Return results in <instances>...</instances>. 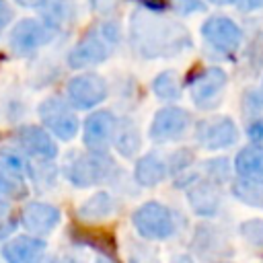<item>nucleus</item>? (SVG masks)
<instances>
[{
	"label": "nucleus",
	"instance_id": "nucleus-1",
	"mask_svg": "<svg viewBox=\"0 0 263 263\" xmlns=\"http://www.w3.org/2000/svg\"><path fill=\"white\" fill-rule=\"evenodd\" d=\"M129 45L146 60L173 58L191 47V35L179 21L138 8L129 16Z\"/></svg>",
	"mask_w": 263,
	"mask_h": 263
},
{
	"label": "nucleus",
	"instance_id": "nucleus-2",
	"mask_svg": "<svg viewBox=\"0 0 263 263\" xmlns=\"http://www.w3.org/2000/svg\"><path fill=\"white\" fill-rule=\"evenodd\" d=\"M119 25L113 21L101 23L99 27L90 29L82 39L68 53V66L74 70H84L90 66H99L113 53L115 45L119 43Z\"/></svg>",
	"mask_w": 263,
	"mask_h": 263
},
{
	"label": "nucleus",
	"instance_id": "nucleus-3",
	"mask_svg": "<svg viewBox=\"0 0 263 263\" xmlns=\"http://www.w3.org/2000/svg\"><path fill=\"white\" fill-rule=\"evenodd\" d=\"M64 177L70 185L78 189L97 187L101 183H107L115 175V162L107 152H72L64 162Z\"/></svg>",
	"mask_w": 263,
	"mask_h": 263
},
{
	"label": "nucleus",
	"instance_id": "nucleus-4",
	"mask_svg": "<svg viewBox=\"0 0 263 263\" xmlns=\"http://www.w3.org/2000/svg\"><path fill=\"white\" fill-rule=\"evenodd\" d=\"M132 226L138 236L148 242L168 240L177 232V214L160 201H144L132 214Z\"/></svg>",
	"mask_w": 263,
	"mask_h": 263
},
{
	"label": "nucleus",
	"instance_id": "nucleus-5",
	"mask_svg": "<svg viewBox=\"0 0 263 263\" xmlns=\"http://www.w3.org/2000/svg\"><path fill=\"white\" fill-rule=\"evenodd\" d=\"M37 115L43 123V129L62 142H70L78 136L80 121L72 105L62 97H47L39 103Z\"/></svg>",
	"mask_w": 263,
	"mask_h": 263
},
{
	"label": "nucleus",
	"instance_id": "nucleus-6",
	"mask_svg": "<svg viewBox=\"0 0 263 263\" xmlns=\"http://www.w3.org/2000/svg\"><path fill=\"white\" fill-rule=\"evenodd\" d=\"M66 95H68V103L72 105V109H95L97 105H101L103 101H107L109 97V84L101 74L95 72H82L76 74L68 86H66Z\"/></svg>",
	"mask_w": 263,
	"mask_h": 263
},
{
	"label": "nucleus",
	"instance_id": "nucleus-7",
	"mask_svg": "<svg viewBox=\"0 0 263 263\" xmlns=\"http://www.w3.org/2000/svg\"><path fill=\"white\" fill-rule=\"evenodd\" d=\"M228 76L222 68L218 66H210L205 70H201L191 82H189V92H191V101L197 109H214L220 105L224 88H226Z\"/></svg>",
	"mask_w": 263,
	"mask_h": 263
},
{
	"label": "nucleus",
	"instance_id": "nucleus-8",
	"mask_svg": "<svg viewBox=\"0 0 263 263\" xmlns=\"http://www.w3.org/2000/svg\"><path fill=\"white\" fill-rule=\"evenodd\" d=\"M53 37V31L47 29L41 18H21L12 29L8 37V47L14 55H31L39 47L47 45Z\"/></svg>",
	"mask_w": 263,
	"mask_h": 263
},
{
	"label": "nucleus",
	"instance_id": "nucleus-9",
	"mask_svg": "<svg viewBox=\"0 0 263 263\" xmlns=\"http://www.w3.org/2000/svg\"><path fill=\"white\" fill-rule=\"evenodd\" d=\"M62 222V212L47 201H27L21 208L18 224L25 228V234L45 238Z\"/></svg>",
	"mask_w": 263,
	"mask_h": 263
},
{
	"label": "nucleus",
	"instance_id": "nucleus-10",
	"mask_svg": "<svg viewBox=\"0 0 263 263\" xmlns=\"http://www.w3.org/2000/svg\"><path fill=\"white\" fill-rule=\"evenodd\" d=\"M191 125V115L181 107H162L154 113L148 136L154 144H166L175 142L185 136V132Z\"/></svg>",
	"mask_w": 263,
	"mask_h": 263
},
{
	"label": "nucleus",
	"instance_id": "nucleus-11",
	"mask_svg": "<svg viewBox=\"0 0 263 263\" xmlns=\"http://www.w3.org/2000/svg\"><path fill=\"white\" fill-rule=\"evenodd\" d=\"M195 140L205 150H222L238 140V129L230 117H205L195 125Z\"/></svg>",
	"mask_w": 263,
	"mask_h": 263
},
{
	"label": "nucleus",
	"instance_id": "nucleus-12",
	"mask_svg": "<svg viewBox=\"0 0 263 263\" xmlns=\"http://www.w3.org/2000/svg\"><path fill=\"white\" fill-rule=\"evenodd\" d=\"M201 35H203L205 43L212 49H216L218 53H232V51H236L238 45H240V39H242L240 27L232 18L222 16V14L205 18L203 25H201Z\"/></svg>",
	"mask_w": 263,
	"mask_h": 263
},
{
	"label": "nucleus",
	"instance_id": "nucleus-13",
	"mask_svg": "<svg viewBox=\"0 0 263 263\" xmlns=\"http://www.w3.org/2000/svg\"><path fill=\"white\" fill-rule=\"evenodd\" d=\"M117 117L111 111H95L84 119L82 125V144L86 150L92 152H107V148L113 144L115 127H117Z\"/></svg>",
	"mask_w": 263,
	"mask_h": 263
},
{
	"label": "nucleus",
	"instance_id": "nucleus-14",
	"mask_svg": "<svg viewBox=\"0 0 263 263\" xmlns=\"http://www.w3.org/2000/svg\"><path fill=\"white\" fill-rule=\"evenodd\" d=\"M16 148L29 160H53L58 156L55 138L41 125H23L16 129Z\"/></svg>",
	"mask_w": 263,
	"mask_h": 263
},
{
	"label": "nucleus",
	"instance_id": "nucleus-15",
	"mask_svg": "<svg viewBox=\"0 0 263 263\" xmlns=\"http://www.w3.org/2000/svg\"><path fill=\"white\" fill-rule=\"evenodd\" d=\"M0 255L4 263H39L47 255V240L31 234H14L2 242Z\"/></svg>",
	"mask_w": 263,
	"mask_h": 263
},
{
	"label": "nucleus",
	"instance_id": "nucleus-16",
	"mask_svg": "<svg viewBox=\"0 0 263 263\" xmlns=\"http://www.w3.org/2000/svg\"><path fill=\"white\" fill-rule=\"evenodd\" d=\"M187 201H189L191 210L197 216L212 218V216L218 214L220 203H222V197H220L218 185H214V183H210L205 179H199L191 187H187Z\"/></svg>",
	"mask_w": 263,
	"mask_h": 263
},
{
	"label": "nucleus",
	"instance_id": "nucleus-17",
	"mask_svg": "<svg viewBox=\"0 0 263 263\" xmlns=\"http://www.w3.org/2000/svg\"><path fill=\"white\" fill-rule=\"evenodd\" d=\"M191 251L199 257V259H214L218 255L230 253L232 249L228 247L224 234H220V230L212 224H199L193 232L191 238Z\"/></svg>",
	"mask_w": 263,
	"mask_h": 263
},
{
	"label": "nucleus",
	"instance_id": "nucleus-18",
	"mask_svg": "<svg viewBox=\"0 0 263 263\" xmlns=\"http://www.w3.org/2000/svg\"><path fill=\"white\" fill-rule=\"evenodd\" d=\"M39 14L47 29L53 33L64 31L76 21V0H43Z\"/></svg>",
	"mask_w": 263,
	"mask_h": 263
},
{
	"label": "nucleus",
	"instance_id": "nucleus-19",
	"mask_svg": "<svg viewBox=\"0 0 263 263\" xmlns=\"http://www.w3.org/2000/svg\"><path fill=\"white\" fill-rule=\"evenodd\" d=\"M166 175H168L166 160L156 152H148L140 156L134 164V181L140 187H156L166 179Z\"/></svg>",
	"mask_w": 263,
	"mask_h": 263
},
{
	"label": "nucleus",
	"instance_id": "nucleus-20",
	"mask_svg": "<svg viewBox=\"0 0 263 263\" xmlns=\"http://www.w3.org/2000/svg\"><path fill=\"white\" fill-rule=\"evenodd\" d=\"M115 212H117V199L109 191L92 193L76 210V214L82 222H103V220L111 218Z\"/></svg>",
	"mask_w": 263,
	"mask_h": 263
},
{
	"label": "nucleus",
	"instance_id": "nucleus-21",
	"mask_svg": "<svg viewBox=\"0 0 263 263\" xmlns=\"http://www.w3.org/2000/svg\"><path fill=\"white\" fill-rule=\"evenodd\" d=\"M119 156L123 158H134L140 148H142V134L136 121H132L129 117H123L117 121L115 127V136H113V144H111Z\"/></svg>",
	"mask_w": 263,
	"mask_h": 263
},
{
	"label": "nucleus",
	"instance_id": "nucleus-22",
	"mask_svg": "<svg viewBox=\"0 0 263 263\" xmlns=\"http://www.w3.org/2000/svg\"><path fill=\"white\" fill-rule=\"evenodd\" d=\"M234 171L242 181L263 183V148L247 146L234 158Z\"/></svg>",
	"mask_w": 263,
	"mask_h": 263
},
{
	"label": "nucleus",
	"instance_id": "nucleus-23",
	"mask_svg": "<svg viewBox=\"0 0 263 263\" xmlns=\"http://www.w3.org/2000/svg\"><path fill=\"white\" fill-rule=\"evenodd\" d=\"M152 90L160 101L173 103L181 99V78L175 70H164L152 80Z\"/></svg>",
	"mask_w": 263,
	"mask_h": 263
},
{
	"label": "nucleus",
	"instance_id": "nucleus-24",
	"mask_svg": "<svg viewBox=\"0 0 263 263\" xmlns=\"http://www.w3.org/2000/svg\"><path fill=\"white\" fill-rule=\"evenodd\" d=\"M29 162L31 160L16 146H4V148H0V166L8 175L25 181V177L29 173Z\"/></svg>",
	"mask_w": 263,
	"mask_h": 263
},
{
	"label": "nucleus",
	"instance_id": "nucleus-25",
	"mask_svg": "<svg viewBox=\"0 0 263 263\" xmlns=\"http://www.w3.org/2000/svg\"><path fill=\"white\" fill-rule=\"evenodd\" d=\"M27 177L33 181L35 187H39L41 191L49 189L55 185L58 181V168L51 160H31L29 162V173Z\"/></svg>",
	"mask_w": 263,
	"mask_h": 263
},
{
	"label": "nucleus",
	"instance_id": "nucleus-26",
	"mask_svg": "<svg viewBox=\"0 0 263 263\" xmlns=\"http://www.w3.org/2000/svg\"><path fill=\"white\" fill-rule=\"evenodd\" d=\"M125 255H127V263H160L158 249L142 238H127Z\"/></svg>",
	"mask_w": 263,
	"mask_h": 263
},
{
	"label": "nucleus",
	"instance_id": "nucleus-27",
	"mask_svg": "<svg viewBox=\"0 0 263 263\" xmlns=\"http://www.w3.org/2000/svg\"><path fill=\"white\" fill-rule=\"evenodd\" d=\"M27 195V185L23 179L8 175L0 166V205H10L12 201Z\"/></svg>",
	"mask_w": 263,
	"mask_h": 263
},
{
	"label": "nucleus",
	"instance_id": "nucleus-28",
	"mask_svg": "<svg viewBox=\"0 0 263 263\" xmlns=\"http://www.w3.org/2000/svg\"><path fill=\"white\" fill-rule=\"evenodd\" d=\"M232 193L236 199H240L247 205L253 208H263V183H253V181H234L232 183Z\"/></svg>",
	"mask_w": 263,
	"mask_h": 263
},
{
	"label": "nucleus",
	"instance_id": "nucleus-29",
	"mask_svg": "<svg viewBox=\"0 0 263 263\" xmlns=\"http://www.w3.org/2000/svg\"><path fill=\"white\" fill-rule=\"evenodd\" d=\"M203 175L205 181L214 183V185H222L230 179V164L226 158H212L203 162Z\"/></svg>",
	"mask_w": 263,
	"mask_h": 263
},
{
	"label": "nucleus",
	"instance_id": "nucleus-30",
	"mask_svg": "<svg viewBox=\"0 0 263 263\" xmlns=\"http://www.w3.org/2000/svg\"><path fill=\"white\" fill-rule=\"evenodd\" d=\"M193 160H195V156H193V152H191L189 148H179V150H175V152L168 156L166 168H168L171 175L179 177V175H183V173L189 171V166L193 164Z\"/></svg>",
	"mask_w": 263,
	"mask_h": 263
},
{
	"label": "nucleus",
	"instance_id": "nucleus-31",
	"mask_svg": "<svg viewBox=\"0 0 263 263\" xmlns=\"http://www.w3.org/2000/svg\"><path fill=\"white\" fill-rule=\"evenodd\" d=\"M240 236L245 238V242H249L255 249H263V220L261 218H253L247 220L238 226Z\"/></svg>",
	"mask_w": 263,
	"mask_h": 263
},
{
	"label": "nucleus",
	"instance_id": "nucleus-32",
	"mask_svg": "<svg viewBox=\"0 0 263 263\" xmlns=\"http://www.w3.org/2000/svg\"><path fill=\"white\" fill-rule=\"evenodd\" d=\"M18 226V218L12 212L10 205H0V240H8L14 236V230Z\"/></svg>",
	"mask_w": 263,
	"mask_h": 263
},
{
	"label": "nucleus",
	"instance_id": "nucleus-33",
	"mask_svg": "<svg viewBox=\"0 0 263 263\" xmlns=\"http://www.w3.org/2000/svg\"><path fill=\"white\" fill-rule=\"evenodd\" d=\"M171 4L179 14H193V12H199L205 8V4L201 0H171Z\"/></svg>",
	"mask_w": 263,
	"mask_h": 263
},
{
	"label": "nucleus",
	"instance_id": "nucleus-34",
	"mask_svg": "<svg viewBox=\"0 0 263 263\" xmlns=\"http://www.w3.org/2000/svg\"><path fill=\"white\" fill-rule=\"evenodd\" d=\"M247 136L255 142V146H259L263 142V117H255L249 127H247Z\"/></svg>",
	"mask_w": 263,
	"mask_h": 263
},
{
	"label": "nucleus",
	"instance_id": "nucleus-35",
	"mask_svg": "<svg viewBox=\"0 0 263 263\" xmlns=\"http://www.w3.org/2000/svg\"><path fill=\"white\" fill-rule=\"evenodd\" d=\"M245 107L249 109V111H257V109H261L263 107V92H259V90H249L247 95H245Z\"/></svg>",
	"mask_w": 263,
	"mask_h": 263
},
{
	"label": "nucleus",
	"instance_id": "nucleus-36",
	"mask_svg": "<svg viewBox=\"0 0 263 263\" xmlns=\"http://www.w3.org/2000/svg\"><path fill=\"white\" fill-rule=\"evenodd\" d=\"M10 21H12V6L8 4V0H0V33L8 27Z\"/></svg>",
	"mask_w": 263,
	"mask_h": 263
},
{
	"label": "nucleus",
	"instance_id": "nucleus-37",
	"mask_svg": "<svg viewBox=\"0 0 263 263\" xmlns=\"http://www.w3.org/2000/svg\"><path fill=\"white\" fill-rule=\"evenodd\" d=\"M240 10H257L263 6V0H232Z\"/></svg>",
	"mask_w": 263,
	"mask_h": 263
},
{
	"label": "nucleus",
	"instance_id": "nucleus-38",
	"mask_svg": "<svg viewBox=\"0 0 263 263\" xmlns=\"http://www.w3.org/2000/svg\"><path fill=\"white\" fill-rule=\"evenodd\" d=\"M58 263H86V261L80 253H64L62 257H58Z\"/></svg>",
	"mask_w": 263,
	"mask_h": 263
},
{
	"label": "nucleus",
	"instance_id": "nucleus-39",
	"mask_svg": "<svg viewBox=\"0 0 263 263\" xmlns=\"http://www.w3.org/2000/svg\"><path fill=\"white\" fill-rule=\"evenodd\" d=\"M171 263H195V259H193V255H189V253H179V255H175V257L171 259Z\"/></svg>",
	"mask_w": 263,
	"mask_h": 263
},
{
	"label": "nucleus",
	"instance_id": "nucleus-40",
	"mask_svg": "<svg viewBox=\"0 0 263 263\" xmlns=\"http://www.w3.org/2000/svg\"><path fill=\"white\" fill-rule=\"evenodd\" d=\"M14 2L18 6H23V8H39L43 0H14Z\"/></svg>",
	"mask_w": 263,
	"mask_h": 263
},
{
	"label": "nucleus",
	"instance_id": "nucleus-41",
	"mask_svg": "<svg viewBox=\"0 0 263 263\" xmlns=\"http://www.w3.org/2000/svg\"><path fill=\"white\" fill-rule=\"evenodd\" d=\"M95 263H113V259L107 257V255H99V257L95 259Z\"/></svg>",
	"mask_w": 263,
	"mask_h": 263
},
{
	"label": "nucleus",
	"instance_id": "nucleus-42",
	"mask_svg": "<svg viewBox=\"0 0 263 263\" xmlns=\"http://www.w3.org/2000/svg\"><path fill=\"white\" fill-rule=\"evenodd\" d=\"M39 263H58V257H55V255H45Z\"/></svg>",
	"mask_w": 263,
	"mask_h": 263
},
{
	"label": "nucleus",
	"instance_id": "nucleus-43",
	"mask_svg": "<svg viewBox=\"0 0 263 263\" xmlns=\"http://www.w3.org/2000/svg\"><path fill=\"white\" fill-rule=\"evenodd\" d=\"M208 2H212V4H228L232 0H208Z\"/></svg>",
	"mask_w": 263,
	"mask_h": 263
},
{
	"label": "nucleus",
	"instance_id": "nucleus-44",
	"mask_svg": "<svg viewBox=\"0 0 263 263\" xmlns=\"http://www.w3.org/2000/svg\"><path fill=\"white\" fill-rule=\"evenodd\" d=\"M214 263H230V261H214Z\"/></svg>",
	"mask_w": 263,
	"mask_h": 263
}]
</instances>
